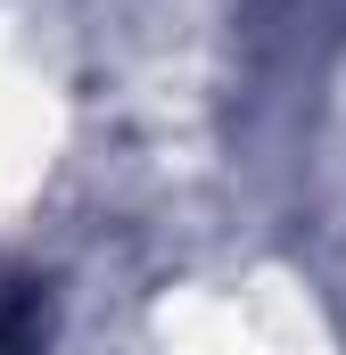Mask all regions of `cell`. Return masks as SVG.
Instances as JSON below:
<instances>
[{
  "label": "cell",
  "instance_id": "obj_1",
  "mask_svg": "<svg viewBox=\"0 0 346 355\" xmlns=\"http://www.w3.org/2000/svg\"><path fill=\"white\" fill-rule=\"evenodd\" d=\"M33 322H42L33 289H0V355H25V347H33Z\"/></svg>",
  "mask_w": 346,
  "mask_h": 355
}]
</instances>
